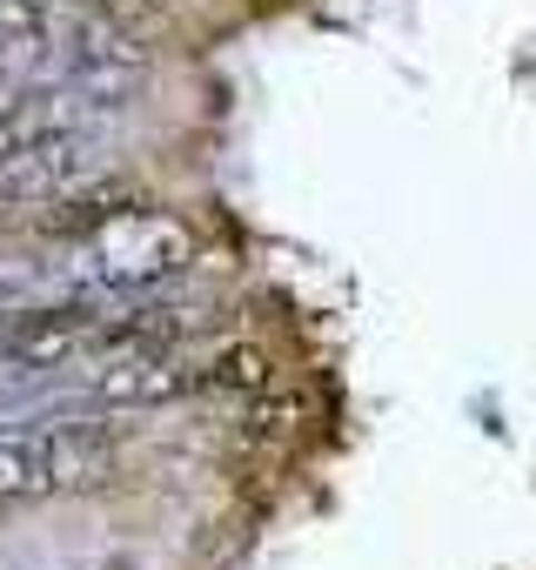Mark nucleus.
<instances>
[{"mask_svg": "<svg viewBox=\"0 0 536 570\" xmlns=\"http://www.w3.org/2000/svg\"><path fill=\"white\" fill-rule=\"evenodd\" d=\"M195 262V235L161 215V208H121L115 222H101L95 235L75 242V262H68V282L88 296H141V289H161L168 275H181Z\"/></svg>", "mask_w": 536, "mask_h": 570, "instance_id": "1", "label": "nucleus"}, {"mask_svg": "<svg viewBox=\"0 0 536 570\" xmlns=\"http://www.w3.org/2000/svg\"><path fill=\"white\" fill-rule=\"evenodd\" d=\"M34 443H41L48 497H88V490H108L115 470H121V436H115L108 423H68V416H48V423H34Z\"/></svg>", "mask_w": 536, "mask_h": 570, "instance_id": "2", "label": "nucleus"}, {"mask_svg": "<svg viewBox=\"0 0 536 570\" xmlns=\"http://www.w3.org/2000/svg\"><path fill=\"white\" fill-rule=\"evenodd\" d=\"M95 396L115 403V410H161V403H181L195 390H208V363H181L175 350H135V356H115V363H95Z\"/></svg>", "mask_w": 536, "mask_h": 570, "instance_id": "3", "label": "nucleus"}, {"mask_svg": "<svg viewBox=\"0 0 536 570\" xmlns=\"http://www.w3.org/2000/svg\"><path fill=\"white\" fill-rule=\"evenodd\" d=\"M88 181H101V148H95L88 128H61L54 141H41L21 161L0 168V188L21 195V202H61V195H75Z\"/></svg>", "mask_w": 536, "mask_h": 570, "instance_id": "4", "label": "nucleus"}, {"mask_svg": "<svg viewBox=\"0 0 536 570\" xmlns=\"http://www.w3.org/2000/svg\"><path fill=\"white\" fill-rule=\"evenodd\" d=\"M95 330H101V309H95V303L21 309V316L8 323V356H21V363H41V370H54V363H88V343H95Z\"/></svg>", "mask_w": 536, "mask_h": 570, "instance_id": "5", "label": "nucleus"}, {"mask_svg": "<svg viewBox=\"0 0 536 570\" xmlns=\"http://www.w3.org/2000/svg\"><path fill=\"white\" fill-rule=\"evenodd\" d=\"M68 75H81L88 88H121V81L148 75V48L135 41L128 21L101 14V21H81L68 35Z\"/></svg>", "mask_w": 536, "mask_h": 570, "instance_id": "6", "label": "nucleus"}, {"mask_svg": "<svg viewBox=\"0 0 536 570\" xmlns=\"http://www.w3.org/2000/svg\"><path fill=\"white\" fill-rule=\"evenodd\" d=\"M121 208H141V188H128V181H88V188H75V195L48 202V215H41V235L81 242V235H95L101 222H115Z\"/></svg>", "mask_w": 536, "mask_h": 570, "instance_id": "7", "label": "nucleus"}, {"mask_svg": "<svg viewBox=\"0 0 536 570\" xmlns=\"http://www.w3.org/2000/svg\"><path fill=\"white\" fill-rule=\"evenodd\" d=\"M61 128H81V121H75V108L54 101V95H28V101H14V108H0V168L21 161V155L41 148V141H54Z\"/></svg>", "mask_w": 536, "mask_h": 570, "instance_id": "8", "label": "nucleus"}, {"mask_svg": "<svg viewBox=\"0 0 536 570\" xmlns=\"http://www.w3.org/2000/svg\"><path fill=\"white\" fill-rule=\"evenodd\" d=\"M21 497H48V470H41L34 423L0 430V503H21Z\"/></svg>", "mask_w": 536, "mask_h": 570, "instance_id": "9", "label": "nucleus"}, {"mask_svg": "<svg viewBox=\"0 0 536 570\" xmlns=\"http://www.w3.org/2000/svg\"><path fill=\"white\" fill-rule=\"evenodd\" d=\"M54 35V14L41 0H0V61H28Z\"/></svg>", "mask_w": 536, "mask_h": 570, "instance_id": "10", "label": "nucleus"}, {"mask_svg": "<svg viewBox=\"0 0 536 570\" xmlns=\"http://www.w3.org/2000/svg\"><path fill=\"white\" fill-rule=\"evenodd\" d=\"M268 383H276V363H268V350H255V343H228V350H215V363H208V390L261 396Z\"/></svg>", "mask_w": 536, "mask_h": 570, "instance_id": "11", "label": "nucleus"}, {"mask_svg": "<svg viewBox=\"0 0 536 570\" xmlns=\"http://www.w3.org/2000/svg\"><path fill=\"white\" fill-rule=\"evenodd\" d=\"M302 416H309V410H302L296 396H268V390H261V403L248 410V436H289Z\"/></svg>", "mask_w": 536, "mask_h": 570, "instance_id": "12", "label": "nucleus"}]
</instances>
